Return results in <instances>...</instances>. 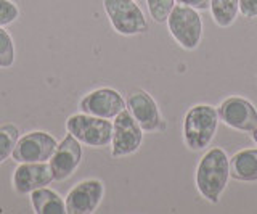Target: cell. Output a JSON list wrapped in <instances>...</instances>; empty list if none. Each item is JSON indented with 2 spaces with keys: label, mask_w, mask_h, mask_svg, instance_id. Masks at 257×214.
Segmentation results:
<instances>
[{
  "label": "cell",
  "mask_w": 257,
  "mask_h": 214,
  "mask_svg": "<svg viewBox=\"0 0 257 214\" xmlns=\"http://www.w3.org/2000/svg\"><path fill=\"white\" fill-rule=\"evenodd\" d=\"M143 142V129L134 120L131 112L122 110L112 121V137H111V155L114 158H122L139 152Z\"/></svg>",
  "instance_id": "6"
},
{
  "label": "cell",
  "mask_w": 257,
  "mask_h": 214,
  "mask_svg": "<svg viewBox=\"0 0 257 214\" xmlns=\"http://www.w3.org/2000/svg\"><path fill=\"white\" fill-rule=\"evenodd\" d=\"M171 36L185 50H195L203 39V20L198 10L187 5H175L167 18Z\"/></svg>",
  "instance_id": "3"
},
{
  "label": "cell",
  "mask_w": 257,
  "mask_h": 214,
  "mask_svg": "<svg viewBox=\"0 0 257 214\" xmlns=\"http://www.w3.org/2000/svg\"><path fill=\"white\" fill-rule=\"evenodd\" d=\"M125 108L131 112L134 120L140 124L143 132H155L164 128V121L159 113L158 103L148 92L145 90L131 92L125 100Z\"/></svg>",
  "instance_id": "11"
},
{
  "label": "cell",
  "mask_w": 257,
  "mask_h": 214,
  "mask_svg": "<svg viewBox=\"0 0 257 214\" xmlns=\"http://www.w3.org/2000/svg\"><path fill=\"white\" fill-rule=\"evenodd\" d=\"M252 140L255 142V145H257V126H255L254 131H252Z\"/></svg>",
  "instance_id": "23"
},
{
  "label": "cell",
  "mask_w": 257,
  "mask_h": 214,
  "mask_svg": "<svg viewBox=\"0 0 257 214\" xmlns=\"http://www.w3.org/2000/svg\"><path fill=\"white\" fill-rule=\"evenodd\" d=\"M20 139V129L15 124L7 123L0 126V164H4L13 155L16 142Z\"/></svg>",
  "instance_id": "17"
},
{
  "label": "cell",
  "mask_w": 257,
  "mask_h": 214,
  "mask_svg": "<svg viewBox=\"0 0 257 214\" xmlns=\"http://www.w3.org/2000/svg\"><path fill=\"white\" fill-rule=\"evenodd\" d=\"M66 129L71 136H74L85 147L103 148L111 144V137H112L111 120L96 118L80 112L68 118Z\"/></svg>",
  "instance_id": "4"
},
{
  "label": "cell",
  "mask_w": 257,
  "mask_h": 214,
  "mask_svg": "<svg viewBox=\"0 0 257 214\" xmlns=\"http://www.w3.org/2000/svg\"><path fill=\"white\" fill-rule=\"evenodd\" d=\"M177 4L180 5H187V7H191V9L195 10H207L209 5H211V0H175Z\"/></svg>",
  "instance_id": "22"
},
{
  "label": "cell",
  "mask_w": 257,
  "mask_h": 214,
  "mask_svg": "<svg viewBox=\"0 0 257 214\" xmlns=\"http://www.w3.org/2000/svg\"><path fill=\"white\" fill-rule=\"evenodd\" d=\"M79 108L85 115L114 120L122 110H125V100L111 87H100L84 95V98L79 101Z\"/></svg>",
  "instance_id": "8"
},
{
  "label": "cell",
  "mask_w": 257,
  "mask_h": 214,
  "mask_svg": "<svg viewBox=\"0 0 257 214\" xmlns=\"http://www.w3.org/2000/svg\"><path fill=\"white\" fill-rule=\"evenodd\" d=\"M80 145L82 144L68 132V136L56 147L55 153L48 160V164H50L53 172V179L56 182L66 180L80 166V161H82V147Z\"/></svg>",
  "instance_id": "12"
},
{
  "label": "cell",
  "mask_w": 257,
  "mask_h": 214,
  "mask_svg": "<svg viewBox=\"0 0 257 214\" xmlns=\"http://www.w3.org/2000/svg\"><path fill=\"white\" fill-rule=\"evenodd\" d=\"M212 20L219 28H230L236 21L239 0H211L209 5Z\"/></svg>",
  "instance_id": "16"
},
{
  "label": "cell",
  "mask_w": 257,
  "mask_h": 214,
  "mask_svg": "<svg viewBox=\"0 0 257 214\" xmlns=\"http://www.w3.org/2000/svg\"><path fill=\"white\" fill-rule=\"evenodd\" d=\"M239 13L247 20L257 18V0H239Z\"/></svg>",
  "instance_id": "21"
},
{
  "label": "cell",
  "mask_w": 257,
  "mask_h": 214,
  "mask_svg": "<svg viewBox=\"0 0 257 214\" xmlns=\"http://www.w3.org/2000/svg\"><path fill=\"white\" fill-rule=\"evenodd\" d=\"M32 209L37 214H66L64 198L55 190L42 187L29 193Z\"/></svg>",
  "instance_id": "15"
},
{
  "label": "cell",
  "mask_w": 257,
  "mask_h": 214,
  "mask_svg": "<svg viewBox=\"0 0 257 214\" xmlns=\"http://www.w3.org/2000/svg\"><path fill=\"white\" fill-rule=\"evenodd\" d=\"M217 113L223 124L235 131L252 132L257 126V110L251 101L243 97H228L223 100L217 108Z\"/></svg>",
  "instance_id": "10"
},
{
  "label": "cell",
  "mask_w": 257,
  "mask_h": 214,
  "mask_svg": "<svg viewBox=\"0 0 257 214\" xmlns=\"http://www.w3.org/2000/svg\"><path fill=\"white\" fill-rule=\"evenodd\" d=\"M53 172L48 163H20L12 177V185L16 193L29 195L37 188L50 185Z\"/></svg>",
  "instance_id": "13"
},
{
  "label": "cell",
  "mask_w": 257,
  "mask_h": 214,
  "mask_svg": "<svg viewBox=\"0 0 257 214\" xmlns=\"http://www.w3.org/2000/svg\"><path fill=\"white\" fill-rule=\"evenodd\" d=\"M104 196V185L100 179H85L72 187L64 203L69 214H90L96 211Z\"/></svg>",
  "instance_id": "9"
},
{
  "label": "cell",
  "mask_w": 257,
  "mask_h": 214,
  "mask_svg": "<svg viewBox=\"0 0 257 214\" xmlns=\"http://www.w3.org/2000/svg\"><path fill=\"white\" fill-rule=\"evenodd\" d=\"M103 7L117 34L137 36L148 31V21L135 0H103Z\"/></svg>",
  "instance_id": "5"
},
{
  "label": "cell",
  "mask_w": 257,
  "mask_h": 214,
  "mask_svg": "<svg viewBox=\"0 0 257 214\" xmlns=\"http://www.w3.org/2000/svg\"><path fill=\"white\" fill-rule=\"evenodd\" d=\"M58 142L45 131H32L20 136L12 158L16 163H48Z\"/></svg>",
  "instance_id": "7"
},
{
  "label": "cell",
  "mask_w": 257,
  "mask_h": 214,
  "mask_svg": "<svg viewBox=\"0 0 257 214\" xmlns=\"http://www.w3.org/2000/svg\"><path fill=\"white\" fill-rule=\"evenodd\" d=\"M230 179V158L222 148L207 150L196 168V188L209 203H219Z\"/></svg>",
  "instance_id": "1"
},
{
  "label": "cell",
  "mask_w": 257,
  "mask_h": 214,
  "mask_svg": "<svg viewBox=\"0 0 257 214\" xmlns=\"http://www.w3.org/2000/svg\"><path fill=\"white\" fill-rule=\"evenodd\" d=\"M219 113L211 105H196L190 108L183 120V142L191 152L207 148L219 128Z\"/></svg>",
  "instance_id": "2"
},
{
  "label": "cell",
  "mask_w": 257,
  "mask_h": 214,
  "mask_svg": "<svg viewBox=\"0 0 257 214\" xmlns=\"http://www.w3.org/2000/svg\"><path fill=\"white\" fill-rule=\"evenodd\" d=\"M148 12L153 21L156 23H166L172 9L175 7V0H147Z\"/></svg>",
  "instance_id": "19"
},
{
  "label": "cell",
  "mask_w": 257,
  "mask_h": 214,
  "mask_svg": "<svg viewBox=\"0 0 257 214\" xmlns=\"http://www.w3.org/2000/svg\"><path fill=\"white\" fill-rule=\"evenodd\" d=\"M230 177L241 182H257V148H246L230 158Z\"/></svg>",
  "instance_id": "14"
},
{
  "label": "cell",
  "mask_w": 257,
  "mask_h": 214,
  "mask_svg": "<svg viewBox=\"0 0 257 214\" xmlns=\"http://www.w3.org/2000/svg\"><path fill=\"white\" fill-rule=\"evenodd\" d=\"M20 18L18 5L12 0H0V28H5Z\"/></svg>",
  "instance_id": "20"
},
{
  "label": "cell",
  "mask_w": 257,
  "mask_h": 214,
  "mask_svg": "<svg viewBox=\"0 0 257 214\" xmlns=\"http://www.w3.org/2000/svg\"><path fill=\"white\" fill-rule=\"evenodd\" d=\"M15 44L10 33L0 28V68H12L15 65Z\"/></svg>",
  "instance_id": "18"
}]
</instances>
